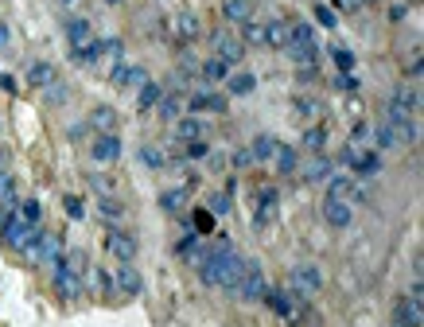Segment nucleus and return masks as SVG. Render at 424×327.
<instances>
[{"label": "nucleus", "mask_w": 424, "mask_h": 327, "mask_svg": "<svg viewBox=\"0 0 424 327\" xmlns=\"http://www.w3.org/2000/svg\"><path fill=\"white\" fill-rule=\"evenodd\" d=\"M346 168L355 171V176L370 179L382 171V152H362V149H350L346 152Z\"/></svg>", "instance_id": "0eeeda50"}, {"label": "nucleus", "mask_w": 424, "mask_h": 327, "mask_svg": "<svg viewBox=\"0 0 424 327\" xmlns=\"http://www.w3.org/2000/svg\"><path fill=\"white\" fill-rule=\"evenodd\" d=\"M62 210H67V218H74V222L86 218V203H82L78 195H62Z\"/></svg>", "instance_id": "79ce46f5"}, {"label": "nucleus", "mask_w": 424, "mask_h": 327, "mask_svg": "<svg viewBox=\"0 0 424 327\" xmlns=\"http://www.w3.org/2000/svg\"><path fill=\"white\" fill-rule=\"evenodd\" d=\"M288 31H292V43H288V47H316V31H312V24H288Z\"/></svg>", "instance_id": "473e14b6"}, {"label": "nucleus", "mask_w": 424, "mask_h": 327, "mask_svg": "<svg viewBox=\"0 0 424 327\" xmlns=\"http://www.w3.org/2000/svg\"><path fill=\"white\" fill-rule=\"evenodd\" d=\"M246 265L249 261L222 238V242L210 246L207 261L198 265V277H203V285H210V288H230V292H234L237 280H241V273H246Z\"/></svg>", "instance_id": "f257e3e1"}, {"label": "nucleus", "mask_w": 424, "mask_h": 327, "mask_svg": "<svg viewBox=\"0 0 424 327\" xmlns=\"http://www.w3.org/2000/svg\"><path fill=\"white\" fill-rule=\"evenodd\" d=\"M370 137H374V144L382 152H393V149H401V140H397V129L389 125V121H378L374 129H370Z\"/></svg>", "instance_id": "aec40b11"}, {"label": "nucleus", "mask_w": 424, "mask_h": 327, "mask_svg": "<svg viewBox=\"0 0 424 327\" xmlns=\"http://www.w3.org/2000/svg\"><path fill=\"white\" fill-rule=\"evenodd\" d=\"M265 288H269V285H265V273H261V265H253V261H249L234 292H237L241 300H261V296H265Z\"/></svg>", "instance_id": "39448f33"}, {"label": "nucleus", "mask_w": 424, "mask_h": 327, "mask_svg": "<svg viewBox=\"0 0 424 327\" xmlns=\"http://www.w3.org/2000/svg\"><path fill=\"white\" fill-rule=\"evenodd\" d=\"M331 59H335L339 74H350V70H355V51L343 47V43H335V47H331Z\"/></svg>", "instance_id": "58836bf2"}, {"label": "nucleus", "mask_w": 424, "mask_h": 327, "mask_svg": "<svg viewBox=\"0 0 424 327\" xmlns=\"http://www.w3.org/2000/svg\"><path fill=\"white\" fill-rule=\"evenodd\" d=\"M296 109L304 113V117H319V101L307 98V94H300V98H296Z\"/></svg>", "instance_id": "de8ad7c7"}, {"label": "nucleus", "mask_w": 424, "mask_h": 327, "mask_svg": "<svg viewBox=\"0 0 424 327\" xmlns=\"http://www.w3.org/2000/svg\"><path fill=\"white\" fill-rule=\"evenodd\" d=\"M307 179H312V183H323L327 176H331V160L323 156V152H316V160H312V164H307V171H304Z\"/></svg>", "instance_id": "4c0bfd02"}, {"label": "nucleus", "mask_w": 424, "mask_h": 327, "mask_svg": "<svg viewBox=\"0 0 424 327\" xmlns=\"http://www.w3.org/2000/svg\"><path fill=\"white\" fill-rule=\"evenodd\" d=\"M265 43H269V47H276V51H285L288 43H292V31H288V24H285V20L265 24Z\"/></svg>", "instance_id": "393cba45"}, {"label": "nucleus", "mask_w": 424, "mask_h": 327, "mask_svg": "<svg viewBox=\"0 0 424 327\" xmlns=\"http://www.w3.org/2000/svg\"><path fill=\"white\" fill-rule=\"evenodd\" d=\"M0 90H8V94H16V78H12V74H0Z\"/></svg>", "instance_id": "6e6d98bb"}, {"label": "nucleus", "mask_w": 424, "mask_h": 327, "mask_svg": "<svg viewBox=\"0 0 424 327\" xmlns=\"http://www.w3.org/2000/svg\"><path fill=\"white\" fill-rule=\"evenodd\" d=\"M90 277H94V292H98V296H105V300L117 296V285H113V273H109V269H94Z\"/></svg>", "instance_id": "7c9ffc66"}, {"label": "nucleus", "mask_w": 424, "mask_h": 327, "mask_svg": "<svg viewBox=\"0 0 424 327\" xmlns=\"http://www.w3.org/2000/svg\"><path fill=\"white\" fill-rule=\"evenodd\" d=\"M55 292H59V300H67V304H78L86 288H82V277H74V273L55 265Z\"/></svg>", "instance_id": "1a4fd4ad"}, {"label": "nucleus", "mask_w": 424, "mask_h": 327, "mask_svg": "<svg viewBox=\"0 0 424 327\" xmlns=\"http://www.w3.org/2000/svg\"><path fill=\"white\" fill-rule=\"evenodd\" d=\"M4 183H8V179H4V176H0V187H4Z\"/></svg>", "instance_id": "680f3d73"}, {"label": "nucleus", "mask_w": 424, "mask_h": 327, "mask_svg": "<svg viewBox=\"0 0 424 327\" xmlns=\"http://www.w3.org/2000/svg\"><path fill=\"white\" fill-rule=\"evenodd\" d=\"M323 222L335 230H346L350 222H355V210H350V203H343V199H327L323 203Z\"/></svg>", "instance_id": "f8f14e48"}, {"label": "nucleus", "mask_w": 424, "mask_h": 327, "mask_svg": "<svg viewBox=\"0 0 424 327\" xmlns=\"http://www.w3.org/2000/svg\"><path fill=\"white\" fill-rule=\"evenodd\" d=\"M389 109H397V113H416L421 109V94H416V86H397L393 98H389Z\"/></svg>", "instance_id": "a211bd4d"}, {"label": "nucleus", "mask_w": 424, "mask_h": 327, "mask_svg": "<svg viewBox=\"0 0 424 327\" xmlns=\"http://www.w3.org/2000/svg\"><path fill=\"white\" fill-rule=\"evenodd\" d=\"M276 171H280V176H292V171H296V149H288V144H276Z\"/></svg>", "instance_id": "72a5a7b5"}, {"label": "nucleus", "mask_w": 424, "mask_h": 327, "mask_svg": "<svg viewBox=\"0 0 424 327\" xmlns=\"http://www.w3.org/2000/svg\"><path fill=\"white\" fill-rule=\"evenodd\" d=\"M105 249L117 261H133V258H137V238L125 234V230H109V234H105Z\"/></svg>", "instance_id": "9d476101"}, {"label": "nucleus", "mask_w": 424, "mask_h": 327, "mask_svg": "<svg viewBox=\"0 0 424 327\" xmlns=\"http://www.w3.org/2000/svg\"><path fill=\"white\" fill-rule=\"evenodd\" d=\"M109 4H125V0H109Z\"/></svg>", "instance_id": "052dcab7"}, {"label": "nucleus", "mask_w": 424, "mask_h": 327, "mask_svg": "<svg viewBox=\"0 0 424 327\" xmlns=\"http://www.w3.org/2000/svg\"><path fill=\"white\" fill-rule=\"evenodd\" d=\"M59 269H67V273H74V277H86V269H90L86 249H67V253L59 258Z\"/></svg>", "instance_id": "b1692460"}, {"label": "nucleus", "mask_w": 424, "mask_h": 327, "mask_svg": "<svg viewBox=\"0 0 424 327\" xmlns=\"http://www.w3.org/2000/svg\"><path fill=\"white\" fill-rule=\"evenodd\" d=\"M164 98V90H160V82H144V86H140V94H137V109L140 113H149V109H156V101Z\"/></svg>", "instance_id": "cd10ccee"}, {"label": "nucleus", "mask_w": 424, "mask_h": 327, "mask_svg": "<svg viewBox=\"0 0 424 327\" xmlns=\"http://www.w3.org/2000/svg\"><path fill=\"white\" fill-rule=\"evenodd\" d=\"M62 4H74V0H62Z\"/></svg>", "instance_id": "e2e57ef3"}, {"label": "nucleus", "mask_w": 424, "mask_h": 327, "mask_svg": "<svg viewBox=\"0 0 424 327\" xmlns=\"http://www.w3.org/2000/svg\"><path fill=\"white\" fill-rule=\"evenodd\" d=\"M62 98H67V86H62V82H55V86H47V101H55V106H59Z\"/></svg>", "instance_id": "603ef678"}, {"label": "nucleus", "mask_w": 424, "mask_h": 327, "mask_svg": "<svg viewBox=\"0 0 424 327\" xmlns=\"http://www.w3.org/2000/svg\"><path fill=\"white\" fill-rule=\"evenodd\" d=\"M222 12H226V20H241V24L249 20V4H241V0H226Z\"/></svg>", "instance_id": "37998d69"}, {"label": "nucleus", "mask_w": 424, "mask_h": 327, "mask_svg": "<svg viewBox=\"0 0 424 327\" xmlns=\"http://www.w3.org/2000/svg\"><path fill=\"white\" fill-rule=\"evenodd\" d=\"M276 144H280V140H276V137H269V133H261V137L253 140V149H249V156H253V164H257V160H273V156H276Z\"/></svg>", "instance_id": "2f4dec72"}, {"label": "nucleus", "mask_w": 424, "mask_h": 327, "mask_svg": "<svg viewBox=\"0 0 424 327\" xmlns=\"http://www.w3.org/2000/svg\"><path fill=\"white\" fill-rule=\"evenodd\" d=\"M187 109H191V113H226V98L203 90V94H191V98H187Z\"/></svg>", "instance_id": "f3484780"}, {"label": "nucleus", "mask_w": 424, "mask_h": 327, "mask_svg": "<svg viewBox=\"0 0 424 327\" xmlns=\"http://www.w3.org/2000/svg\"><path fill=\"white\" fill-rule=\"evenodd\" d=\"M187 109V98L179 90H164V98L156 101V117L160 121H179V113Z\"/></svg>", "instance_id": "dca6fc26"}, {"label": "nucleus", "mask_w": 424, "mask_h": 327, "mask_svg": "<svg viewBox=\"0 0 424 327\" xmlns=\"http://www.w3.org/2000/svg\"><path fill=\"white\" fill-rule=\"evenodd\" d=\"M55 82H59V67H55V62H31L28 67V86L31 90H47V86H55Z\"/></svg>", "instance_id": "2eb2a0df"}, {"label": "nucleus", "mask_w": 424, "mask_h": 327, "mask_svg": "<svg viewBox=\"0 0 424 327\" xmlns=\"http://www.w3.org/2000/svg\"><path fill=\"white\" fill-rule=\"evenodd\" d=\"M210 215H214V218H222V215H230V195H226V191H218V195H210Z\"/></svg>", "instance_id": "a18cd8bd"}, {"label": "nucleus", "mask_w": 424, "mask_h": 327, "mask_svg": "<svg viewBox=\"0 0 424 327\" xmlns=\"http://www.w3.org/2000/svg\"><path fill=\"white\" fill-rule=\"evenodd\" d=\"M276 210H280V195H276V187H261L257 207H253V226L257 230H269L276 222Z\"/></svg>", "instance_id": "20e7f679"}, {"label": "nucleus", "mask_w": 424, "mask_h": 327, "mask_svg": "<svg viewBox=\"0 0 424 327\" xmlns=\"http://www.w3.org/2000/svg\"><path fill=\"white\" fill-rule=\"evenodd\" d=\"M316 20L323 24V28H335V24H339V20H335V12L327 8V4H316Z\"/></svg>", "instance_id": "8fccbe9b"}, {"label": "nucleus", "mask_w": 424, "mask_h": 327, "mask_svg": "<svg viewBox=\"0 0 424 327\" xmlns=\"http://www.w3.org/2000/svg\"><path fill=\"white\" fill-rule=\"evenodd\" d=\"M144 82H149V70H144V67H128V62H117V67H113V86L140 90Z\"/></svg>", "instance_id": "4468645a"}, {"label": "nucleus", "mask_w": 424, "mask_h": 327, "mask_svg": "<svg viewBox=\"0 0 424 327\" xmlns=\"http://www.w3.org/2000/svg\"><path fill=\"white\" fill-rule=\"evenodd\" d=\"M335 4H339V8H346V12H350V8H358V0H335Z\"/></svg>", "instance_id": "13d9d810"}, {"label": "nucleus", "mask_w": 424, "mask_h": 327, "mask_svg": "<svg viewBox=\"0 0 424 327\" xmlns=\"http://www.w3.org/2000/svg\"><path fill=\"white\" fill-rule=\"evenodd\" d=\"M90 156L98 160V164H113V160H121V137L117 133H98L94 144H90Z\"/></svg>", "instance_id": "6e6552de"}, {"label": "nucleus", "mask_w": 424, "mask_h": 327, "mask_svg": "<svg viewBox=\"0 0 424 327\" xmlns=\"http://www.w3.org/2000/svg\"><path fill=\"white\" fill-rule=\"evenodd\" d=\"M241 43H253V47H261V43H265V24L246 20V24H241Z\"/></svg>", "instance_id": "ea45409f"}, {"label": "nucleus", "mask_w": 424, "mask_h": 327, "mask_svg": "<svg viewBox=\"0 0 424 327\" xmlns=\"http://www.w3.org/2000/svg\"><path fill=\"white\" fill-rule=\"evenodd\" d=\"M261 300H269V308H273L280 319H288V324L300 316V300H296L292 288H265V296H261Z\"/></svg>", "instance_id": "7ed1b4c3"}, {"label": "nucleus", "mask_w": 424, "mask_h": 327, "mask_svg": "<svg viewBox=\"0 0 424 327\" xmlns=\"http://www.w3.org/2000/svg\"><path fill=\"white\" fill-rule=\"evenodd\" d=\"M113 285H117V296H140L144 280H140V273L133 269V261H121V269L113 273Z\"/></svg>", "instance_id": "9b49d317"}, {"label": "nucleus", "mask_w": 424, "mask_h": 327, "mask_svg": "<svg viewBox=\"0 0 424 327\" xmlns=\"http://www.w3.org/2000/svg\"><path fill=\"white\" fill-rule=\"evenodd\" d=\"M241 4H253V0H241Z\"/></svg>", "instance_id": "0e129e2a"}, {"label": "nucleus", "mask_w": 424, "mask_h": 327, "mask_svg": "<svg viewBox=\"0 0 424 327\" xmlns=\"http://www.w3.org/2000/svg\"><path fill=\"white\" fill-rule=\"evenodd\" d=\"M335 90H343V94H355V90H358V78H355V74H339V78H335Z\"/></svg>", "instance_id": "3c124183"}, {"label": "nucleus", "mask_w": 424, "mask_h": 327, "mask_svg": "<svg viewBox=\"0 0 424 327\" xmlns=\"http://www.w3.org/2000/svg\"><path fill=\"white\" fill-rule=\"evenodd\" d=\"M171 28H176V40L179 43H191L198 35V16H195V12H179L176 20H171Z\"/></svg>", "instance_id": "412c9836"}, {"label": "nucleus", "mask_w": 424, "mask_h": 327, "mask_svg": "<svg viewBox=\"0 0 424 327\" xmlns=\"http://www.w3.org/2000/svg\"><path fill=\"white\" fill-rule=\"evenodd\" d=\"M210 226H214V215L210 210H195V234H207Z\"/></svg>", "instance_id": "09e8293b"}, {"label": "nucleus", "mask_w": 424, "mask_h": 327, "mask_svg": "<svg viewBox=\"0 0 424 327\" xmlns=\"http://www.w3.org/2000/svg\"><path fill=\"white\" fill-rule=\"evenodd\" d=\"M226 90H230V94H237V98H246V94H253V90H257V78H253V74H230Z\"/></svg>", "instance_id": "c9c22d12"}, {"label": "nucleus", "mask_w": 424, "mask_h": 327, "mask_svg": "<svg viewBox=\"0 0 424 327\" xmlns=\"http://www.w3.org/2000/svg\"><path fill=\"white\" fill-rule=\"evenodd\" d=\"M8 43H12V31H8V24H0V51L8 47Z\"/></svg>", "instance_id": "4d7b16f0"}, {"label": "nucleus", "mask_w": 424, "mask_h": 327, "mask_svg": "<svg viewBox=\"0 0 424 327\" xmlns=\"http://www.w3.org/2000/svg\"><path fill=\"white\" fill-rule=\"evenodd\" d=\"M90 125H94L98 133H113V129H117V109H113V106H98L94 113H90Z\"/></svg>", "instance_id": "a878e982"}, {"label": "nucleus", "mask_w": 424, "mask_h": 327, "mask_svg": "<svg viewBox=\"0 0 424 327\" xmlns=\"http://www.w3.org/2000/svg\"><path fill=\"white\" fill-rule=\"evenodd\" d=\"M90 187L98 191V195H117V179H109V176H90Z\"/></svg>", "instance_id": "c03bdc74"}, {"label": "nucleus", "mask_w": 424, "mask_h": 327, "mask_svg": "<svg viewBox=\"0 0 424 327\" xmlns=\"http://www.w3.org/2000/svg\"><path fill=\"white\" fill-rule=\"evenodd\" d=\"M393 319H397V327L401 324H421V300H401L397 312H393Z\"/></svg>", "instance_id": "f704fd0d"}, {"label": "nucleus", "mask_w": 424, "mask_h": 327, "mask_svg": "<svg viewBox=\"0 0 424 327\" xmlns=\"http://www.w3.org/2000/svg\"><path fill=\"white\" fill-rule=\"evenodd\" d=\"M234 164H237V168H249V164H253V156H249V149H237V152H234Z\"/></svg>", "instance_id": "5fc2aeb1"}, {"label": "nucleus", "mask_w": 424, "mask_h": 327, "mask_svg": "<svg viewBox=\"0 0 424 327\" xmlns=\"http://www.w3.org/2000/svg\"><path fill=\"white\" fill-rule=\"evenodd\" d=\"M350 187H355V176H327V199L350 203Z\"/></svg>", "instance_id": "bb28decb"}, {"label": "nucleus", "mask_w": 424, "mask_h": 327, "mask_svg": "<svg viewBox=\"0 0 424 327\" xmlns=\"http://www.w3.org/2000/svg\"><path fill=\"white\" fill-rule=\"evenodd\" d=\"M191 207V191L187 187H168V191H160V210L164 215H187Z\"/></svg>", "instance_id": "ddd939ff"}, {"label": "nucleus", "mask_w": 424, "mask_h": 327, "mask_svg": "<svg viewBox=\"0 0 424 327\" xmlns=\"http://www.w3.org/2000/svg\"><path fill=\"white\" fill-rule=\"evenodd\" d=\"M16 218H20L24 226H40V222H43V207H40V199H24L20 207H16Z\"/></svg>", "instance_id": "c85d7f7f"}, {"label": "nucleus", "mask_w": 424, "mask_h": 327, "mask_svg": "<svg viewBox=\"0 0 424 327\" xmlns=\"http://www.w3.org/2000/svg\"><path fill=\"white\" fill-rule=\"evenodd\" d=\"M300 144H304L312 156H316V152H323L327 149V125H312V129H304V140H300Z\"/></svg>", "instance_id": "c756f323"}, {"label": "nucleus", "mask_w": 424, "mask_h": 327, "mask_svg": "<svg viewBox=\"0 0 424 327\" xmlns=\"http://www.w3.org/2000/svg\"><path fill=\"white\" fill-rule=\"evenodd\" d=\"M366 137H370V125H366V121H358L355 129H350V140L358 144V140H366Z\"/></svg>", "instance_id": "864d4df0"}, {"label": "nucleus", "mask_w": 424, "mask_h": 327, "mask_svg": "<svg viewBox=\"0 0 424 327\" xmlns=\"http://www.w3.org/2000/svg\"><path fill=\"white\" fill-rule=\"evenodd\" d=\"M207 152H210L207 140H187V144H183V156H187V160H203Z\"/></svg>", "instance_id": "49530a36"}, {"label": "nucleus", "mask_w": 424, "mask_h": 327, "mask_svg": "<svg viewBox=\"0 0 424 327\" xmlns=\"http://www.w3.org/2000/svg\"><path fill=\"white\" fill-rule=\"evenodd\" d=\"M203 133H207V125L195 117V113H187V117H179L176 121V137L187 144V140H203Z\"/></svg>", "instance_id": "4be33fe9"}, {"label": "nucleus", "mask_w": 424, "mask_h": 327, "mask_svg": "<svg viewBox=\"0 0 424 327\" xmlns=\"http://www.w3.org/2000/svg\"><path fill=\"white\" fill-rule=\"evenodd\" d=\"M288 288H292L296 296H316L319 288H323V273H319V265H296L292 269V277H288Z\"/></svg>", "instance_id": "f03ea898"}, {"label": "nucleus", "mask_w": 424, "mask_h": 327, "mask_svg": "<svg viewBox=\"0 0 424 327\" xmlns=\"http://www.w3.org/2000/svg\"><path fill=\"white\" fill-rule=\"evenodd\" d=\"M214 59L234 67V62L246 59V43L237 40V35H230V31H214Z\"/></svg>", "instance_id": "423d86ee"}, {"label": "nucleus", "mask_w": 424, "mask_h": 327, "mask_svg": "<svg viewBox=\"0 0 424 327\" xmlns=\"http://www.w3.org/2000/svg\"><path fill=\"white\" fill-rule=\"evenodd\" d=\"M198 70H203V78L207 82H226L230 78V62H222V59H207Z\"/></svg>", "instance_id": "e433bc0d"}, {"label": "nucleus", "mask_w": 424, "mask_h": 327, "mask_svg": "<svg viewBox=\"0 0 424 327\" xmlns=\"http://www.w3.org/2000/svg\"><path fill=\"white\" fill-rule=\"evenodd\" d=\"M401 327H421V324H401Z\"/></svg>", "instance_id": "bf43d9fd"}, {"label": "nucleus", "mask_w": 424, "mask_h": 327, "mask_svg": "<svg viewBox=\"0 0 424 327\" xmlns=\"http://www.w3.org/2000/svg\"><path fill=\"white\" fill-rule=\"evenodd\" d=\"M94 40V24L86 20V16H70L67 20V43L70 47H82V43Z\"/></svg>", "instance_id": "6ab92c4d"}, {"label": "nucleus", "mask_w": 424, "mask_h": 327, "mask_svg": "<svg viewBox=\"0 0 424 327\" xmlns=\"http://www.w3.org/2000/svg\"><path fill=\"white\" fill-rule=\"evenodd\" d=\"M140 160H144L149 168H164V164H168L164 149H156V144H144V149H140Z\"/></svg>", "instance_id": "a19ab883"}, {"label": "nucleus", "mask_w": 424, "mask_h": 327, "mask_svg": "<svg viewBox=\"0 0 424 327\" xmlns=\"http://www.w3.org/2000/svg\"><path fill=\"white\" fill-rule=\"evenodd\" d=\"M98 215L105 218V222H121V218L128 215V207L117 195H98Z\"/></svg>", "instance_id": "5701e85b"}]
</instances>
